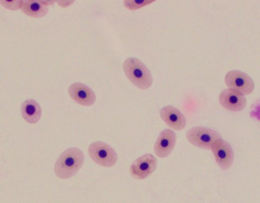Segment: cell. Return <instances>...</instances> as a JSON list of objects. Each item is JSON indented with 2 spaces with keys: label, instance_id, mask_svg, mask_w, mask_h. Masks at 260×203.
<instances>
[{
  "label": "cell",
  "instance_id": "obj_1",
  "mask_svg": "<svg viewBox=\"0 0 260 203\" xmlns=\"http://www.w3.org/2000/svg\"><path fill=\"white\" fill-rule=\"evenodd\" d=\"M84 160V153L80 148H68L56 161L54 172L62 180L71 178L81 169Z\"/></svg>",
  "mask_w": 260,
  "mask_h": 203
},
{
  "label": "cell",
  "instance_id": "obj_2",
  "mask_svg": "<svg viewBox=\"0 0 260 203\" xmlns=\"http://www.w3.org/2000/svg\"><path fill=\"white\" fill-rule=\"evenodd\" d=\"M124 73L131 83L138 89L146 90L153 84V77L148 68L137 58H127L123 64Z\"/></svg>",
  "mask_w": 260,
  "mask_h": 203
},
{
  "label": "cell",
  "instance_id": "obj_3",
  "mask_svg": "<svg viewBox=\"0 0 260 203\" xmlns=\"http://www.w3.org/2000/svg\"><path fill=\"white\" fill-rule=\"evenodd\" d=\"M89 154L95 163L105 168H112L118 160L116 151L112 147L100 141L89 145Z\"/></svg>",
  "mask_w": 260,
  "mask_h": 203
},
{
  "label": "cell",
  "instance_id": "obj_4",
  "mask_svg": "<svg viewBox=\"0 0 260 203\" xmlns=\"http://www.w3.org/2000/svg\"><path fill=\"white\" fill-rule=\"evenodd\" d=\"M187 139L191 145L202 149H211L213 143L220 139V133L211 129L196 127L190 129L186 134Z\"/></svg>",
  "mask_w": 260,
  "mask_h": 203
},
{
  "label": "cell",
  "instance_id": "obj_5",
  "mask_svg": "<svg viewBox=\"0 0 260 203\" xmlns=\"http://www.w3.org/2000/svg\"><path fill=\"white\" fill-rule=\"evenodd\" d=\"M224 81L228 89L237 91L244 96L250 95L255 89V83L252 78L241 71H230L225 75Z\"/></svg>",
  "mask_w": 260,
  "mask_h": 203
},
{
  "label": "cell",
  "instance_id": "obj_6",
  "mask_svg": "<svg viewBox=\"0 0 260 203\" xmlns=\"http://www.w3.org/2000/svg\"><path fill=\"white\" fill-rule=\"evenodd\" d=\"M157 165V160L153 154H144L132 163L130 168L131 175L137 180H144L155 171Z\"/></svg>",
  "mask_w": 260,
  "mask_h": 203
},
{
  "label": "cell",
  "instance_id": "obj_7",
  "mask_svg": "<svg viewBox=\"0 0 260 203\" xmlns=\"http://www.w3.org/2000/svg\"><path fill=\"white\" fill-rule=\"evenodd\" d=\"M217 165L222 170H228L232 167L234 161V153L232 147L222 138L217 139L211 148Z\"/></svg>",
  "mask_w": 260,
  "mask_h": 203
},
{
  "label": "cell",
  "instance_id": "obj_8",
  "mask_svg": "<svg viewBox=\"0 0 260 203\" xmlns=\"http://www.w3.org/2000/svg\"><path fill=\"white\" fill-rule=\"evenodd\" d=\"M219 102L222 107L232 112H239L246 107V98L237 91L226 89L219 95Z\"/></svg>",
  "mask_w": 260,
  "mask_h": 203
},
{
  "label": "cell",
  "instance_id": "obj_9",
  "mask_svg": "<svg viewBox=\"0 0 260 203\" xmlns=\"http://www.w3.org/2000/svg\"><path fill=\"white\" fill-rule=\"evenodd\" d=\"M176 142V135L173 130L170 129L162 130L154 145L155 154L160 158L168 157L174 149Z\"/></svg>",
  "mask_w": 260,
  "mask_h": 203
},
{
  "label": "cell",
  "instance_id": "obj_10",
  "mask_svg": "<svg viewBox=\"0 0 260 203\" xmlns=\"http://www.w3.org/2000/svg\"><path fill=\"white\" fill-rule=\"evenodd\" d=\"M69 95L77 104L86 107L92 106L96 100L93 91L89 86L80 83H74L70 86Z\"/></svg>",
  "mask_w": 260,
  "mask_h": 203
},
{
  "label": "cell",
  "instance_id": "obj_11",
  "mask_svg": "<svg viewBox=\"0 0 260 203\" xmlns=\"http://www.w3.org/2000/svg\"><path fill=\"white\" fill-rule=\"evenodd\" d=\"M161 119L170 128L174 130H182L186 125L184 115L173 106H166L160 110Z\"/></svg>",
  "mask_w": 260,
  "mask_h": 203
},
{
  "label": "cell",
  "instance_id": "obj_12",
  "mask_svg": "<svg viewBox=\"0 0 260 203\" xmlns=\"http://www.w3.org/2000/svg\"><path fill=\"white\" fill-rule=\"evenodd\" d=\"M21 112L23 119L28 124H37L42 117L40 104L34 99H28L22 104Z\"/></svg>",
  "mask_w": 260,
  "mask_h": 203
},
{
  "label": "cell",
  "instance_id": "obj_13",
  "mask_svg": "<svg viewBox=\"0 0 260 203\" xmlns=\"http://www.w3.org/2000/svg\"><path fill=\"white\" fill-rule=\"evenodd\" d=\"M21 10L24 14L33 18H42L48 14L49 8L44 1H23Z\"/></svg>",
  "mask_w": 260,
  "mask_h": 203
},
{
  "label": "cell",
  "instance_id": "obj_14",
  "mask_svg": "<svg viewBox=\"0 0 260 203\" xmlns=\"http://www.w3.org/2000/svg\"><path fill=\"white\" fill-rule=\"evenodd\" d=\"M154 2L153 0H132V1H124V6L129 10H137L146 6L150 5Z\"/></svg>",
  "mask_w": 260,
  "mask_h": 203
},
{
  "label": "cell",
  "instance_id": "obj_15",
  "mask_svg": "<svg viewBox=\"0 0 260 203\" xmlns=\"http://www.w3.org/2000/svg\"><path fill=\"white\" fill-rule=\"evenodd\" d=\"M23 1H0V4L10 10H17L22 7Z\"/></svg>",
  "mask_w": 260,
  "mask_h": 203
},
{
  "label": "cell",
  "instance_id": "obj_16",
  "mask_svg": "<svg viewBox=\"0 0 260 203\" xmlns=\"http://www.w3.org/2000/svg\"><path fill=\"white\" fill-rule=\"evenodd\" d=\"M251 116L260 121V102H256L252 106Z\"/></svg>",
  "mask_w": 260,
  "mask_h": 203
},
{
  "label": "cell",
  "instance_id": "obj_17",
  "mask_svg": "<svg viewBox=\"0 0 260 203\" xmlns=\"http://www.w3.org/2000/svg\"><path fill=\"white\" fill-rule=\"evenodd\" d=\"M73 4H74V1H72V2H58L59 5L61 7H68Z\"/></svg>",
  "mask_w": 260,
  "mask_h": 203
}]
</instances>
